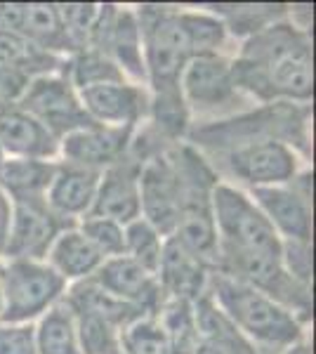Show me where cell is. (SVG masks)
I'll use <instances>...</instances> for the list:
<instances>
[{
	"label": "cell",
	"instance_id": "obj_23",
	"mask_svg": "<svg viewBox=\"0 0 316 354\" xmlns=\"http://www.w3.org/2000/svg\"><path fill=\"white\" fill-rule=\"evenodd\" d=\"M59 64L62 59L57 55L36 48L19 33L0 28V66L21 71L28 78H38L45 73H57L62 68Z\"/></svg>",
	"mask_w": 316,
	"mask_h": 354
},
{
	"label": "cell",
	"instance_id": "obj_4",
	"mask_svg": "<svg viewBox=\"0 0 316 354\" xmlns=\"http://www.w3.org/2000/svg\"><path fill=\"white\" fill-rule=\"evenodd\" d=\"M142 31L145 71L154 95L180 93V78L192 59L177 12L165 8H145L137 15Z\"/></svg>",
	"mask_w": 316,
	"mask_h": 354
},
{
	"label": "cell",
	"instance_id": "obj_36",
	"mask_svg": "<svg viewBox=\"0 0 316 354\" xmlns=\"http://www.w3.org/2000/svg\"><path fill=\"white\" fill-rule=\"evenodd\" d=\"M5 158H8V156H5V151H3V149H0V165H3V163H5Z\"/></svg>",
	"mask_w": 316,
	"mask_h": 354
},
{
	"label": "cell",
	"instance_id": "obj_37",
	"mask_svg": "<svg viewBox=\"0 0 316 354\" xmlns=\"http://www.w3.org/2000/svg\"><path fill=\"white\" fill-rule=\"evenodd\" d=\"M0 314H3V290H0Z\"/></svg>",
	"mask_w": 316,
	"mask_h": 354
},
{
	"label": "cell",
	"instance_id": "obj_10",
	"mask_svg": "<svg viewBox=\"0 0 316 354\" xmlns=\"http://www.w3.org/2000/svg\"><path fill=\"white\" fill-rule=\"evenodd\" d=\"M229 168L250 187H277L297 177V158L286 142L274 137H250L243 147L232 151Z\"/></svg>",
	"mask_w": 316,
	"mask_h": 354
},
{
	"label": "cell",
	"instance_id": "obj_25",
	"mask_svg": "<svg viewBox=\"0 0 316 354\" xmlns=\"http://www.w3.org/2000/svg\"><path fill=\"white\" fill-rule=\"evenodd\" d=\"M158 324L165 330L170 354H194L201 345V333L196 326V314H194V302L187 300H165L156 314Z\"/></svg>",
	"mask_w": 316,
	"mask_h": 354
},
{
	"label": "cell",
	"instance_id": "obj_12",
	"mask_svg": "<svg viewBox=\"0 0 316 354\" xmlns=\"http://www.w3.org/2000/svg\"><path fill=\"white\" fill-rule=\"evenodd\" d=\"M90 279H93L97 286H102L111 295H116V298L140 307L147 317H156L160 307L165 305V300H168L163 288H160L156 274H151L142 265H137L128 255L104 260L100 270Z\"/></svg>",
	"mask_w": 316,
	"mask_h": 354
},
{
	"label": "cell",
	"instance_id": "obj_29",
	"mask_svg": "<svg viewBox=\"0 0 316 354\" xmlns=\"http://www.w3.org/2000/svg\"><path fill=\"white\" fill-rule=\"evenodd\" d=\"M118 345L125 354H170L165 330L156 317H142L118 333Z\"/></svg>",
	"mask_w": 316,
	"mask_h": 354
},
{
	"label": "cell",
	"instance_id": "obj_19",
	"mask_svg": "<svg viewBox=\"0 0 316 354\" xmlns=\"http://www.w3.org/2000/svg\"><path fill=\"white\" fill-rule=\"evenodd\" d=\"M100 177L102 173H97V170H88L71 163H57V173L48 194H45V203L62 220L73 222L85 218L93 210Z\"/></svg>",
	"mask_w": 316,
	"mask_h": 354
},
{
	"label": "cell",
	"instance_id": "obj_38",
	"mask_svg": "<svg viewBox=\"0 0 316 354\" xmlns=\"http://www.w3.org/2000/svg\"><path fill=\"white\" fill-rule=\"evenodd\" d=\"M0 270H3V267H0Z\"/></svg>",
	"mask_w": 316,
	"mask_h": 354
},
{
	"label": "cell",
	"instance_id": "obj_11",
	"mask_svg": "<svg viewBox=\"0 0 316 354\" xmlns=\"http://www.w3.org/2000/svg\"><path fill=\"white\" fill-rule=\"evenodd\" d=\"M80 104L90 121L106 128L135 130L137 123L149 113V95L135 83H104L78 90Z\"/></svg>",
	"mask_w": 316,
	"mask_h": 354
},
{
	"label": "cell",
	"instance_id": "obj_21",
	"mask_svg": "<svg viewBox=\"0 0 316 354\" xmlns=\"http://www.w3.org/2000/svg\"><path fill=\"white\" fill-rule=\"evenodd\" d=\"M53 270L59 274L64 281H85L100 270L102 258L95 250V245L80 234L76 227H68L57 236V241L50 248L48 258H45Z\"/></svg>",
	"mask_w": 316,
	"mask_h": 354
},
{
	"label": "cell",
	"instance_id": "obj_2",
	"mask_svg": "<svg viewBox=\"0 0 316 354\" xmlns=\"http://www.w3.org/2000/svg\"><path fill=\"white\" fill-rule=\"evenodd\" d=\"M208 293L224 317L252 345H260L264 350H286L302 340L300 319L262 290L212 272Z\"/></svg>",
	"mask_w": 316,
	"mask_h": 354
},
{
	"label": "cell",
	"instance_id": "obj_34",
	"mask_svg": "<svg viewBox=\"0 0 316 354\" xmlns=\"http://www.w3.org/2000/svg\"><path fill=\"white\" fill-rule=\"evenodd\" d=\"M284 354H312V347H309L307 340H297L295 345L286 347Z\"/></svg>",
	"mask_w": 316,
	"mask_h": 354
},
{
	"label": "cell",
	"instance_id": "obj_7",
	"mask_svg": "<svg viewBox=\"0 0 316 354\" xmlns=\"http://www.w3.org/2000/svg\"><path fill=\"white\" fill-rule=\"evenodd\" d=\"M68 227H73V222L55 215L48 208L45 198H40V201H12V222H10L3 255L8 258V262H45L57 236Z\"/></svg>",
	"mask_w": 316,
	"mask_h": 354
},
{
	"label": "cell",
	"instance_id": "obj_20",
	"mask_svg": "<svg viewBox=\"0 0 316 354\" xmlns=\"http://www.w3.org/2000/svg\"><path fill=\"white\" fill-rule=\"evenodd\" d=\"M68 305V310L73 314H85V317H95L100 322L109 324L120 333L125 326H130L132 322L147 317L140 307L130 305V302L116 298L109 290L102 286H97L93 279H85V281H78L68 293H64L62 298Z\"/></svg>",
	"mask_w": 316,
	"mask_h": 354
},
{
	"label": "cell",
	"instance_id": "obj_24",
	"mask_svg": "<svg viewBox=\"0 0 316 354\" xmlns=\"http://www.w3.org/2000/svg\"><path fill=\"white\" fill-rule=\"evenodd\" d=\"M33 328L38 354H80L76 319L64 300L50 307Z\"/></svg>",
	"mask_w": 316,
	"mask_h": 354
},
{
	"label": "cell",
	"instance_id": "obj_31",
	"mask_svg": "<svg viewBox=\"0 0 316 354\" xmlns=\"http://www.w3.org/2000/svg\"><path fill=\"white\" fill-rule=\"evenodd\" d=\"M73 319H76L80 354H106L118 345V330L113 326L85 314H73Z\"/></svg>",
	"mask_w": 316,
	"mask_h": 354
},
{
	"label": "cell",
	"instance_id": "obj_18",
	"mask_svg": "<svg viewBox=\"0 0 316 354\" xmlns=\"http://www.w3.org/2000/svg\"><path fill=\"white\" fill-rule=\"evenodd\" d=\"M0 149L8 158L53 161L59 142L19 104H0Z\"/></svg>",
	"mask_w": 316,
	"mask_h": 354
},
{
	"label": "cell",
	"instance_id": "obj_26",
	"mask_svg": "<svg viewBox=\"0 0 316 354\" xmlns=\"http://www.w3.org/2000/svg\"><path fill=\"white\" fill-rule=\"evenodd\" d=\"M68 81L76 90L93 88L104 83H123L125 73L116 66L111 57H106L100 50L83 48L73 53V59L68 62Z\"/></svg>",
	"mask_w": 316,
	"mask_h": 354
},
{
	"label": "cell",
	"instance_id": "obj_8",
	"mask_svg": "<svg viewBox=\"0 0 316 354\" xmlns=\"http://www.w3.org/2000/svg\"><path fill=\"white\" fill-rule=\"evenodd\" d=\"M187 109L201 113L227 111L241 104V90L234 83L232 64L222 55L192 57L180 78Z\"/></svg>",
	"mask_w": 316,
	"mask_h": 354
},
{
	"label": "cell",
	"instance_id": "obj_1",
	"mask_svg": "<svg viewBox=\"0 0 316 354\" xmlns=\"http://www.w3.org/2000/svg\"><path fill=\"white\" fill-rule=\"evenodd\" d=\"M234 83L262 102H309L314 95L312 48L302 31L284 21H272L252 33L232 64Z\"/></svg>",
	"mask_w": 316,
	"mask_h": 354
},
{
	"label": "cell",
	"instance_id": "obj_27",
	"mask_svg": "<svg viewBox=\"0 0 316 354\" xmlns=\"http://www.w3.org/2000/svg\"><path fill=\"white\" fill-rule=\"evenodd\" d=\"M177 21L182 26L192 57L220 55V48L227 41V24L224 21L201 12H177Z\"/></svg>",
	"mask_w": 316,
	"mask_h": 354
},
{
	"label": "cell",
	"instance_id": "obj_33",
	"mask_svg": "<svg viewBox=\"0 0 316 354\" xmlns=\"http://www.w3.org/2000/svg\"><path fill=\"white\" fill-rule=\"evenodd\" d=\"M10 222H12V198L0 189V255H3L5 241H8Z\"/></svg>",
	"mask_w": 316,
	"mask_h": 354
},
{
	"label": "cell",
	"instance_id": "obj_9",
	"mask_svg": "<svg viewBox=\"0 0 316 354\" xmlns=\"http://www.w3.org/2000/svg\"><path fill=\"white\" fill-rule=\"evenodd\" d=\"M140 201L142 218L156 230L160 236H172L180 220L182 185L177 177L170 153L160 151L147 158L140 168Z\"/></svg>",
	"mask_w": 316,
	"mask_h": 354
},
{
	"label": "cell",
	"instance_id": "obj_5",
	"mask_svg": "<svg viewBox=\"0 0 316 354\" xmlns=\"http://www.w3.org/2000/svg\"><path fill=\"white\" fill-rule=\"evenodd\" d=\"M0 324H31L64 298L66 281L48 262L10 260L0 270Z\"/></svg>",
	"mask_w": 316,
	"mask_h": 354
},
{
	"label": "cell",
	"instance_id": "obj_28",
	"mask_svg": "<svg viewBox=\"0 0 316 354\" xmlns=\"http://www.w3.org/2000/svg\"><path fill=\"white\" fill-rule=\"evenodd\" d=\"M163 241L165 236H160L145 218H137L130 225H125V255L151 274H156L160 253H163Z\"/></svg>",
	"mask_w": 316,
	"mask_h": 354
},
{
	"label": "cell",
	"instance_id": "obj_22",
	"mask_svg": "<svg viewBox=\"0 0 316 354\" xmlns=\"http://www.w3.org/2000/svg\"><path fill=\"white\" fill-rule=\"evenodd\" d=\"M55 173V161L5 158V163L0 165V189L12 201H40L53 185Z\"/></svg>",
	"mask_w": 316,
	"mask_h": 354
},
{
	"label": "cell",
	"instance_id": "obj_14",
	"mask_svg": "<svg viewBox=\"0 0 316 354\" xmlns=\"http://www.w3.org/2000/svg\"><path fill=\"white\" fill-rule=\"evenodd\" d=\"M135 130L128 128H106V125H88L83 130L66 135L59 140V153L64 163L80 165L88 170L111 168L130 153V142Z\"/></svg>",
	"mask_w": 316,
	"mask_h": 354
},
{
	"label": "cell",
	"instance_id": "obj_15",
	"mask_svg": "<svg viewBox=\"0 0 316 354\" xmlns=\"http://www.w3.org/2000/svg\"><path fill=\"white\" fill-rule=\"evenodd\" d=\"M250 201L269 220L281 241H302L312 239V208L309 194L290 189L288 185L250 187Z\"/></svg>",
	"mask_w": 316,
	"mask_h": 354
},
{
	"label": "cell",
	"instance_id": "obj_32",
	"mask_svg": "<svg viewBox=\"0 0 316 354\" xmlns=\"http://www.w3.org/2000/svg\"><path fill=\"white\" fill-rule=\"evenodd\" d=\"M0 354H38L31 324H0Z\"/></svg>",
	"mask_w": 316,
	"mask_h": 354
},
{
	"label": "cell",
	"instance_id": "obj_35",
	"mask_svg": "<svg viewBox=\"0 0 316 354\" xmlns=\"http://www.w3.org/2000/svg\"><path fill=\"white\" fill-rule=\"evenodd\" d=\"M106 354H125V352L120 350V345H116V347H111V350H109Z\"/></svg>",
	"mask_w": 316,
	"mask_h": 354
},
{
	"label": "cell",
	"instance_id": "obj_17",
	"mask_svg": "<svg viewBox=\"0 0 316 354\" xmlns=\"http://www.w3.org/2000/svg\"><path fill=\"white\" fill-rule=\"evenodd\" d=\"M156 279L165 298L196 302L208 290L210 265H205L194 250H189L177 236H165Z\"/></svg>",
	"mask_w": 316,
	"mask_h": 354
},
{
	"label": "cell",
	"instance_id": "obj_30",
	"mask_svg": "<svg viewBox=\"0 0 316 354\" xmlns=\"http://www.w3.org/2000/svg\"><path fill=\"white\" fill-rule=\"evenodd\" d=\"M78 232L95 245V250L104 260L125 255V227L118 225V222L97 218V215H85Z\"/></svg>",
	"mask_w": 316,
	"mask_h": 354
},
{
	"label": "cell",
	"instance_id": "obj_16",
	"mask_svg": "<svg viewBox=\"0 0 316 354\" xmlns=\"http://www.w3.org/2000/svg\"><path fill=\"white\" fill-rule=\"evenodd\" d=\"M140 168L142 163L125 156L123 161L102 170L100 187L93 203L90 215L109 218L118 225H130L132 220L142 218V201H140Z\"/></svg>",
	"mask_w": 316,
	"mask_h": 354
},
{
	"label": "cell",
	"instance_id": "obj_3",
	"mask_svg": "<svg viewBox=\"0 0 316 354\" xmlns=\"http://www.w3.org/2000/svg\"><path fill=\"white\" fill-rule=\"evenodd\" d=\"M217 248L239 253L281 255V236L243 192L217 182L210 194Z\"/></svg>",
	"mask_w": 316,
	"mask_h": 354
},
{
	"label": "cell",
	"instance_id": "obj_13",
	"mask_svg": "<svg viewBox=\"0 0 316 354\" xmlns=\"http://www.w3.org/2000/svg\"><path fill=\"white\" fill-rule=\"evenodd\" d=\"M0 28L19 33L21 38L50 55L73 53L59 15V5L0 3Z\"/></svg>",
	"mask_w": 316,
	"mask_h": 354
},
{
	"label": "cell",
	"instance_id": "obj_6",
	"mask_svg": "<svg viewBox=\"0 0 316 354\" xmlns=\"http://www.w3.org/2000/svg\"><path fill=\"white\" fill-rule=\"evenodd\" d=\"M17 104L26 113H31L57 142L62 137L76 133V130L93 125L83 104H80L78 90L59 71L31 78V83L26 85L24 95L19 97Z\"/></svg>",
	"mask_w": 316,
	"mask_h": 354
}]
</instances>
